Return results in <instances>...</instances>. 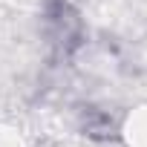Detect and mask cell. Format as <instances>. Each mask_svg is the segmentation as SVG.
Wrapping results in <instances>:
<instances>
[{"mask_svg":"<svg viewBox=\"0 0 147 147\" xmlns=\"http://www.w3.org/2000/svg\"><path fill=\"white\" fill-rule=\"evenodd\" d=\"M49 20L58 26V40L61 43H69V46L78 43L75 38L81 35V23L63 0H49Z\"/></svg>","mask_w":147,"mask_h":147,"instance_id":"1","label":"cell"},{"mask_svg":"<svg viewBox=\"0 0 147 147\" xmlns=\"http://www.w3.org/2000/svg\"><path fill=\"white\" fill-rule=\"evenodd\" d=\"M87 130H90V136H113V121L107 115H95V121H90Z\"/></svg>","mask_w":147,"mask_h":147,"instance_id":"2","label":"cell"}]
</instances>
